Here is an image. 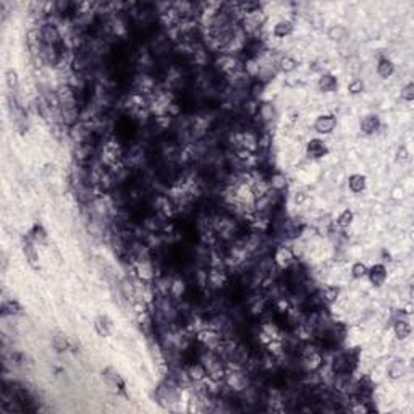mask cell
Returning <instances> with one entry per match:
<instances>
[{
    "label": "cell",
    "instance_id": "1",
    "mask_svg": "<svg viewBox=\"0 0 414 414\" xmlns=\"http://www.w3.org/2000/svg\"><path fill=\"white\" fill-rule=\"evenodd\" d=\"M37 36H39L41 45H60L62 44V34L59 31V28H57V24H54L50 21L41 24L39 31H37Z\"/></svg>",
    "mask_w": 414,
    "mask_h": 414
},
{
    "label": "cell",
    "instance_id": "2",
    "mask_svg": "<svg viewBox=\"0 0 414 414\" xmlns=\"http://www.w3.org/2000/svg\"><path fill=\"white\" fill-rule=\"evenodd\" d=\"M102 379L106 380V383L114 392H117V393L126 392V382L123 379V375H121L115 368H112V366H107V368L102 371Z\"/></svg>",
    "mask_w": 414,
    "mask_h": 414
},
{
    "label": "cell",
    "instance_id": "3",
    "mask_svg": "<svg viewBox=\"0 0 414 414\" xmlns=\"http://www.w3.org/2000/svg\"><path fill=\"white\" fill-rule=\"evenodd\" d=\"M274 264L275 267L281 269V270H285V269H290L291 266L295 264V252L291 251V248L285 246V244H281V246H278L275 249V254H274Z\"/></svg>",
    "mask_w": 414,
    "mask_h": 414
},
{
    "label": "cell",
    "instance_id": "4",
    "mask_svg": "<svg viewBox=\"0 0 414 414\" xmlns=\"http://www.w3.org/2000/svg\"><path fill=\"white\" fill-rule=\"evenodd\" d=\"M338 125V120L335 115L332 114H324L319 115L314 121V130L317 131L319 135H330L333 133V130Z\"/></svg>",
    "mask_w": 414,
    "mask_h": 414
},
{
    "label": "cell",
    "instance_id": "5",
    "mask_svg": "<svg viewBox=\"0 0 414 414\" xmlns=\"http://www.w3.org/2000/svg\"><path fill=\"white\" fill-rule=\"evenodd\" d=\"M185 374H186L188 380L194 382V383H201L207 379V369L201 361H194V363L188 364L185 368Z\"/></svg>",
    "mask_w": 414,
    "mask_h": 414
},
{
    "label": "cell",
    "instance_id": "6",
    "mask_svg": "<svg viewBox=\"0 0 414 414\" xmlns=\"http://www.w3.org/2000/svg\"><path fill=\"white\" fill-rule=\"evenodd\" d=\"M368 278L371 281V285L374 287H382L385 285V281L389 278V270L383 264H374L368 269Z\"/></svg>",
    "mask_w": 414,
    "mask_h": 414
},
{
    "label": "cell",
    "instance_id": "7",
    "mask_svg": "<svg viewBox=\"0 0 414 414\" xmlns=\"http://www.w3.org/2000/svg\"><path fill=\"white\" fill-rule=\"evenodd\" d=\"M328 154V147L327 144L324 143L322 139H317V138H313L307 141L306 144V156L309 159H324L325 156Z\"/></svg>",
    "mask_w": 414,
    "mask_h": 414
},
{
    "label": "cell",
    "instance_id": "8",
    "mask_svg": "<svg viewBox=\"0 0 414 414\" xmlns=\"http://www.w3.org/2000/svg\"><path fill=\"white\" fill-rule=\"evenodd\" d=\"M382 126V121H380V117L379 115H374V114H369L361 118V123H359V130L361 133L366 135V136H372L375 135L377 131L380 130Z\"/></svg>",
    "mask_w": 414,
    "mask_h": 414
},
{
    "label": "cell",
    "instance_id": "9",
    "mask_svg": "<svg viewBox=\"0 0 414 414\" xmlns=\"http://www.w3.org/2000/svg\"><path fill=\"white\" fill-rule=\"evenodd\" d=\"M411 332H412V327H411V322L408 321L406 317H398L397 321L393 322V333L395 337L398 338V340H406V338L411 337Z\"/></svg>",
    "mask_w": 414,
    "mask_h": 414
},
{
    "label": "cell",
    "instance_id": "10",
    "mask_svg": "<svg viewBox=\"0 0 414 414\" xmlns=\"http://www.w3.org/2000/svg\"><path fill=\"white\" fill-rule=\"evenodd\" d=\"M366 188H368V178H366L363 173H353L348 176V190L354 194L364 193Z\"/></svg>",
    "mask_w": 414,
    "mask_h": 414
},
{
    "label": "cell",
    "instance_id": "11",
    "mask_svg": "<svg viewBox=\"0 0 414 414\" xmlns=\"http://www.w3.org/2000/svg\"><path fill=\"white\" fill-rule=\"evenodd\" d=\"M5 83H7V89H8L10 99H16L18 89H20V80H18V73L13 68H8L5 71Z\"/></svg>",
    "mask_w": 414,
    "mask_h": 414
},
{
    "label": "cell",
    "instance_id": "12",
    "mask_svg": "<svg viewBox=\"0 0 414 414\" xmlns=\"http://www.w3.org/2000/svg\"><path fill=\"white\" fill-rule=\"evenodd\" d=\"M94 330L102 338H107L112 333V321L107 316H97L94 319Z\"/></svg>",
    "mask_w": 414,
    "mask_h": 414
},
{
    "label": "cell",
    "instance_id": "13",
    "mask_svg": "<svg viewBox=\"0 0 414 414\" xmlns=\"http://www.w3.org/2000/svg\"><path fill=\"white\" fill-rule=\"evenodd\" d=\"M52 346L57 350L59 353L68 351L70 350V338L67 337V333H63L62 330H54L52 332Z\"/></svg>",
    "mask_w": 414,
    "mask_h": 414
},
{
    "label": "cell",
    "instance_id": "14",
    "mask_svg": "<svg viewBox=\"0 0 414 414\" xmlns=\"http://www.w3.org/2000/svg\"><path fill=\"white\" fill-rule=\"evenodd\" d=\"M23 252H24V257H26V261H28V264H30L33 269H39V267H41L39 254H37V249H36V246L33 244L31 240L28 241V243H24Z\"/></svg>",
    "mask_w": 414,
    "mask_h": 414
},
{
    "label": "cell",
    "instance_id": "15",
    "mask_svg": "<svg viewBox=\"0 0 414 414\" xmlns=\"http://www.w3.org/2000/svg\"><path fill=\"white\" fill-rule=\"evenodd\" d=\"M317 86H319V91H322V92H335L338 88V80L332 73H324L322 76L319 78Z\"/></svg>",
    "mask_w": 414,
    "mask_h": 414
},
{
    "label": "cell",
    "instance_id": "16",
    "mask_svg": "<svg viewBox=\"0 0 414 414\" xmlns=\"http://www.w3.org/2000/svg\"><path fill=\"white\" fill-rule=\"evenodd\" d=\"M338 296H340V288L333 287V285H327L321 290V301L327 306H332L338 301Z\"/></svg>",
    "mask_w": 414,
    "mask_h": 414
},
{
    "label": "cell",
    "instance_id": "17",
    "mask_svg": "<svg viewBox=\"0 0 414 414\" xmlns=\"http://www.w3.org/2000/svg\"><path fill=\"white\" fill-rule=\"evenodd\" d=\"M295 31V24L291 23L290 20H280L275 23L274 26V36L278 37V39H285V37H290Z\"/></svg>",
    "mask_w": 414,
    "mask_h": 414
},
{
    "label": "cell",
    "instance_id": "18",
    "mask_svg": "<svg viewBox=\"0 0 414 414\" xmlns=\"http://www.w3.org/2000/svg\"><path fill=\"white\" fill-rule=\"evenodd\" d=\"M406 371H408V368H406V364H404V361L397 359V361H393L389 366L387 375H389V379H392V380H400L403 375L406 374Z\"/></svg>",
    "mask_w": 414,
    "mask_h": 414
},
{
    "label": "cell",
    "instance_id": "19",
    "mask_svg": "<svg viewBox=\"0 0 414 414\" xmlns=\"http://www.w3.org/2000/svg\"><path fill=\"white\" fill-rule=\"evenodd\" d=\"M395 73V65L390 59H380L377 63V74L383 80H389Z\"/></svg>",
    "mask_w": 414,
    "mask_h": 414
},
{
    "label": "cell",
    "instance_id": "20",
    "mask_svg": "<svg viewBox=\"0 0 414 414\" xmlns=\"http://www.w3.org/2000/svg\"><path fill=\"white\" fill-rule=\"evenodd\" d=\"M269 188H270V191H274V193H281L285 190V186H287V178L283 173H274L270 178H269Z\"/></svg>",
    "mask_w": 414,
    "mask_h": 414
},
{
    "label": "cell",
    "instance_id": "21",
    "mask_svg": "<svg viewBox=\"0 0 414 414\" xmlns=\"http://www.w3.org/2000/svg\"><path fill=\"white\" fill-rule=\"evenodd\" d=\"M277 67L280 71L283 73H291L298 68V60L295 57H291V55H281L280 60L277 62Z\"/></svg>",
    "mask_w": 414,
    "mask_h": 414
},
{
    "label": "cell",
    "instance_id": "22",
    "mask_svg": "<svg viewBox=\"0 0 414 414\" xmlns=\"http://www.w3.org/2000/svg\"><path fill=\"white\" fill-rule=\"evenodd\" d=\"M354 220V212L351 209H345L342 211L340 214H338V217H337V225L340 227L342 230L345 228H350L351 227V223Z\"/></svg>",
    "mask_w": 414,
    "mask_h": 414
},
{
    "label": "cell",
    "instance_id": "23",
    "mask_svg": "<svg viewBox=\"0 0 414 414\" xmlns=\"http://www.w3.org/2000/svg\"><path fill=\"white\" fill-rule=\"evenodd\" d=\"M2 313L4 316H18L21 313V304L16 299H8L2 303Z\"/></svg>",
    "mask_w": 414,
    "mask_h": 414
},
{
    "label": "cell",
    "instance_id": "24",
    "mask_svg": "<svg viewBox=\"0 0 414 414\" xmlns=\"http://www.w3.org/2000/svg\"><path fill=\"white\" fill-rule=\"evenodd\" d=\"M30 240L34 243H45L47 241V231L41 223H34L30 231Z\"/></svg>",
    "mask_w": 414,
    "mask_h": 414
},
{
    "label": "cell",
    "instance_id": "25",
    "mask_svg": "<svg viewBox=\"0 0 414 414\" xmlns=\"http://www.w3.org/2000/svg\"><path fill=\"white\" fill-rule=\"evenodd\" d=\"M368 266L364 264V262H354V264L351 266V277L356 278V280H361V278H366L368 277Z\"/></svg>",
    "mask_w": 414,
    "mask_h": 414
},
{
    "label": "cell",
    "instance_id": "26",
    "mask_svg": "<svg viewBox=\"0 0 414 414\" xmlns=\"http://www.w3.org/2000/svg\"><path fill=\"white\" fill-rule=\"evenodd\" d=\"M363 91H364V81L361 78H353L348 83V92H350L351 96H357V94H361Z\"/></svg>",
    "mask_w": 414,
    "mask_h": 414
},
{
    "label": "cell",
    "instance_id": "27",
    "mask_svg": "<svg viewBox=\"0 0 414 414\" xmlns=\"http://www.w3.org/2000/svg\"><path fill=\"white\" fill-rule=\"evenodd\" d=\"M401 99L404 102H412L414 100V83L412 81L404 84V88L401 89Z\"/></svg>",
    "mask_w": 414,
    "mask_h": 414
},
{
    "label": "cell",
    "instance_id": "28",
    "mask_svg": "<svg viewBox=\"0 0 414 414\" xmlns=\"http://www.w3.org/2000/svg\"><path fill=\"white\" fill-rule=\"evenodd\" d=\"M397 161L400 164H404V162L409 161V152H408L406 146H400L398 147V150H397Z\"/></svg>",
    "mask_w": 414,
    "mask_h": 414
},
{
    "label": "cell",
    "instance_id": "29",
    "mask_svg": "<svg viewBox=\"0 0 414 414\" xmlns=\"http://www.w3.org/2000/svg\"><path fill=\"white\" fill-rule=\"evenodd\" d=\"M262 89H264V83H259V81H257V83L252 86V92H251V96H252V97H257L259 94H262Z\"/></svg>",
    "mask_w": 414,
    "mask_h": 414
}]
</instances>
